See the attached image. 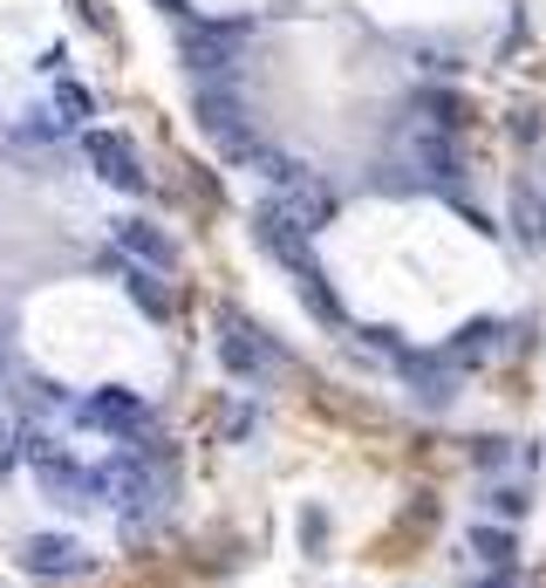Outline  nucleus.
<instances>
[{
	"instance_id": "nucleus-1",
	"label": "nucleus",
	"mask_w": 546,
	"mask_h": 588,
	"mask_svg": "<svg viewBox=\"0 0 546 588\" xmlns=\"http://www.w3.org/2000/svg\"><path fill=\"white\" fill-rule=\"evenodd\" d=\"M253 240H259V247H267V253H274L280 267L294 274V288H301V301H307V309H315L321 322H342V301H335V295L321 288L315 247H307V233H301V226H294L288 213H280V206H274V199H267V206L253 213Z\"/></svg>"
},
{
	"instance_id": "nucleus-2",
	"label": "nucleus",
	"mask_w": 546,
	"mask_h": 588,
	"mask_svg": "<svg viewBox=\"0 0 546 588\" xmlns=\"http://www.w3.org/2000/svg\"><path fill=\"white\" fill-rule=\"evenodd\" d=\"M21 458H28V472L41 479L48 500L75 506V514H89V506H110V500H102V472H89L69 445H56V431H21Z\"/></svg>"
},
{
	"instance_id": "nucleus-3",
	"label": "nucleus",
	"mask_w": 546,
	"mask_h": 588,
	"mask_svg": "<svg viewBox=\"0 0 546 588\" xmlns=\"http://www.w3.org/2000/svg\"><path fill=\"white\" fill-rule=\"evenodd\" d=\"M198 131L213 137L226 158H253V151H259L253 123H246V110H240V96H232V89H213V83H198Z\"/></svg>"
},
{
	"instance_id": "nucleus-4",
	"label": "nucleus",
	"mask_w": 546,
	"mask_h": 588,
	"mask_svg": "<svg viewBox=\"0 0 546 588\" xmlns=\"http://www.w3.org/2000/svg\"><path fill=\"white\" fill-rule=\"evenodd\" d=\"M21 568L35 581H83L96 568V554L75 541V533H28V541H21Z\"/></svg>"
},
{
	"instance_id": "nucleus-5",
	"label": "nucleus",
	"mask_w": 546,
	"mask_h": 588,
	"mask_svg": "<svg viewBox=\"0 0 546 588\" xmlns=\"http://www.w3.org/2000/svg\"><path fill=\"white\" fill-rule=\"evenodd\" d=\"M83 424L110 431V439L144 445V431H150V404H144L137 391H123V383H102V391H89V397H83Z\"/></svg>"
},
{
	"instance_id": "nucleus-6",
	"label": "nucleus",
	"mask_w": 546,
	"mask_h": 588,
	"mask_svg": "<svg viewBox=\"0 0 546 588\" xmlns=\"http://www.w3.org/2000/svg\"><path fill=\"white\" fill-rule=\"evenodd\" d=\"M219 363L232 370V376H246V383H259L274 363H280V349L259 336V328L246 322V315H219Z\"/></svg>"
},
{
	"instance_id": "nucleus-7",
	"label": "nucleus",
	"mask_w": 546,
	"mask_h": 588,
	"mask_svg": "<svg viewBox=\"0 0 546 588\" xmlns=\"http://www.w3.org/2000/svg\"><path fill=\"white\" fill-rule=\"evenodd\" d=\"M240 41H246L240 21H226V28H219V21H198V28H185L178 48H185L192 75H232V69H240Z\"/></svg>"
},
{
	"instance_id": "nucleus-8",
	"label": "nucleus",
	"mask_w": 546,
	"mask_h": 588,
	"mask_svg": "<svg viewBox=\"0 0 546 588\" xmlns=\"http://www.w3.org/2000/svg\"><path fill=\"white\" fill-rule=\"evenodd\" d=\"M83 151H89V165H96L102 185L144 192V165H137V151H130V137H117V131H83Z\"/></svg>"
},
{
	"instance_id": "nucleus-9",
	"label": "nucleus",
	"mask_w": 546,
	"mask_h": 588,
	"mask_svg": "<svg viewBox=\"0 0 546 588\" xmlns=\"http://www.w3.org/2000/svg\"><path fill=\"white\" fill-rule=\"evenodd\" d=\"M403 144H410V165H417V178H430V185H451V178L464 171V165H458V144L437 137V123H424V117L410 123Z\"/></svg>"
},
{
	"instance_id": "nucleus-10",
	"label": "nucleus",
	"mask_w": 546,
	"mask_h": 588,
	"mask_svg": "<svg viewBox=\"0 0 546 588\" xmlns=\"http://www.w3.org/2000/svg\"><path fill=\"white\" fill-rule=\"evenodd\" d=\"M397 370H403V383H410V391H417L424 404H437V411H445V404L458 397V376H451V363H437V356L403 349V356H397Z\"/></svg>"
},
{
	"instance_id": "nucleus-11",
	"label": "nucleus",
	"mask_w": 546,
	"mask_h": 588,
	"mask_svg": "<svg viewBox=\"0 0 546 588\" xmlns=\"http://www.w3.org/2000/svg\"><path fill=\"white\" fill-rule=\"evenodd\" d=\"M499 343H506V322H464L458 336L445 343V363H451V370L485 363V356H499Z\"/></svg>"
},
{
	"instance_id": "nucleus-12",
	"label": "nucleus",
	"mask_w": 546,
	"mask_h": 588,
	"mask_svg": "<svg viewBox=\"0 0 546 588\" xmlns=\"http://www.w3.org/2000/svg\"><path fill=\"white\" fill-rule=\"evenodd\" d=\"M117 247H123V253H137L144 267H171V261H178V247H171L150 219H117Z\"/></svg>"
},
{
	"instance_id": "nucleus-13",
	"label": "nucleus",
	"mask_w": 546,
	"mask_h": 588,
	"mask_svg": "<svg viewBox=\"0 0 546 588\" xmlns=\"http://www.w3.org/2000/svg\"><path fill=\"white\" fill-rule=\"evenodd\" d=\"M512 219H519V240H526V247H539V240H546V219H539V192L526 185V178H519V185H512Z\"/></svg>"
},
{
	"instance_id": "nucleus-14",
	"label": "nucleus",
	"mask_w": 546,
	"mask_h": 588,
	"mask_svg": "<svg viewBox=\"0 0 546 588\" xmlns=\"http://www.w3.org/2000/svg\"><path fill=\"white\" fill-rule=\"evenodd\" d=\"M472 554L485 561V568L512 575V533H506V527H478V533H472Z\"/></svg>"
},
{
	"instance_id": "nucleus-15",
	"label": "nucleus",
	"mask_w": 546,
	"mask_h": 588,
	"mask_svg": "<svg viewBox=\"0 0 546 588\" xmlns=\"http://www.w3.org/2000/svg\"><path fill=\"white\" fill-rule=\"evenodd\" d=\"M123 288H130V301H137V309H144V315H158V322L171 315V295H165V288H158V280H150V274H130V280H123Z\"/></svg>"
},
{
	"instance_id": "nucleus-16",
	"label": "nucleus",
	"mask_w": 546,
	"mask_h": 588,
	"mask_svg": "<svg viewBox=\"0 0 546 588\" xmlns=\"http://www.w3.org/2000/svg\"><path fill=\"white\" fill-rule=\"evenodd\" d=\"M56 110H62V123H89L96 117V96L83 83H56Z\"/></svg>"
},
{
	"instance_id": "nucleus-17",
	"label": "nucleus",
	"mask_w": 546,
	"mask_h": 588,
	"mask_svg": "<svg viewBox=\"0 0 546 588\" xmlns=\"http://www.w3.org/2000/svg\"><path fill=\"white\" fill-rule=\"evenodd\" d=\"M478 588H512V575H499V581H478Z\"/></svg>"
},
{
	"instance_id": "nucleus-18",
	"label": "nucleus",
	"mask_w": 546,
	"mask_h": 588,
	"mask_svg": "<svg viewBox=\"0 0 546 588\" xmlns=\"http://www.w3.org/2000/svg\"><path fill=\"white\" fill-rule=\"evenodd\" d=\"M165 8H171V14H185V0H165Z\"/></svg>"
}]
</instances>
